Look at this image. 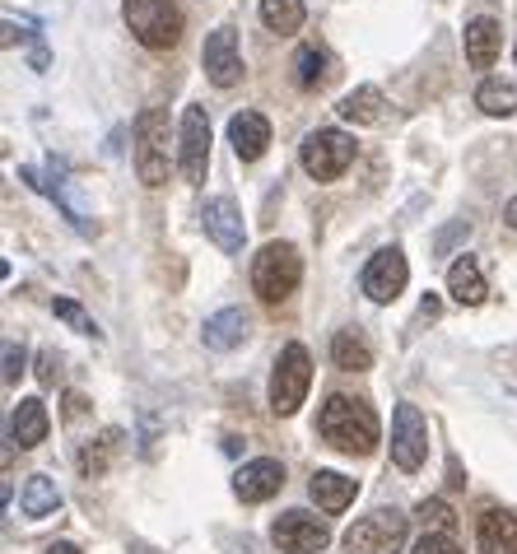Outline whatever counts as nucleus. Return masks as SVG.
Wrapping results in <instances>:
<instances>
[{
	"mask_svg": "<svg viewBox=\"0 0 517 554\" xmlns=\"http://www.w3.org/2000/svg\"><path fill=\"white\" fill-rule=\"evenodd\" d=\"M303 280V261L294 252V243H266L252 261V289L261 303H285Z\"/></svg>",
	"mask_w": 517,
	"mask_h": 554,
	"instance_id": "nucleus-3",
	"label": "nucleus"
},
{
	"mask_svg": "<svg viewBox=\"0 0 517 554\" xmlns=\"http://www.w3.org/2000/svg\"><path fill=\"white\" fill-rule=\"evenodd\" d=\"M303 19H308L303 0H261V24L271 33H299Z\"/></svg>",
	"mask_w": 517,
	"mask_h": 554,
	"instance_id": "nucleus-27",
	"label": "nucleus"
},
{
	"mask_svg": "<svg viewBox=\"0 0 517 554\" xmlns=\"http://www.w3.org/2000/svg\"><path fill=\"white\" fill-rule=\"evenodd\" d=\"M201 224H205V233L215 238L219 252H229V257L243 252L247 229H243V215H238V201H233V196H210L201 210Z\"/></svg>",
	"mask_w": 517,
	"mask_h": 554,
	"instance_id": "nucleus-13",
	"label": "nucleus"
},
{
	"mask_svg": "<svg viewBox=\"0 0 517 554\" xmlns=\"http://www.w3.org/2000/svg\"><path fill=\"white\" fill-rule=\"evenodd\" d=\"M229 145L238 149V159H261L266 145H271V122L261 117V112H238L229 122Z\"/></svg>",
	"mask_w": 517,
	"mask_h": 554,
	"instance_id": "nucleus-18",
	"label": "nucleus"
},
{
	"mask_svg": "<svg viewBox=\"0 0 517 554\" xmlns=\"http://www.w3.org/2000/svg\"><path fill=\"white\" fill-rule=\"evenodd\" d=\"M47 429H52V415H47V406H42L38 396H24V401L14 406V415H10V438L28 452V447L47 443Z\"/></svg>",
	"mask_w": 517,
	"mask_h": 554,
	"instance_id": "nucleus-16",
	"label": "nucleus"
},
{
	"mask_svg": "<svg viewBox=\"0 0 517 554\" xmlns=\"http://www.w3.org/2000/svg\"><path fill=\"white\" fill-rule=\"evenodd\" d=\"M117 447H122V429H103L98 438H89V443L80 447V475H84V480L108 475V461H112Z\"/></svg>",
	"mask_w": 517,
	"mask_h": 554,
	"instance_id": "nucleus-24",
	"label": "nucleus"
},
{
	"mask_svg": "<svg viewBox=\"0 0 517 554\" xmlns=\"http://www.w3.org/2000/svg\"><path fill=\"white\" fill-rule=\"evenodd\" d=\"M308 494H313V503L322 513H345L354 503V494H359V480H350V475H341V471H317L313 480H308Z\"/></svg>",
	"mask_w": 517,
	"mask_h": 554,
	"instance_id": "nucleus-20",
	"label": "nucleus"
},
{
	"mask_svg": "<svg viewBox=\"0 0 517 554\" xmlns=\"http://www.w3.org/2000/svg\"><path fill=\"white\" fill-rule=\"evenodd\" d=\"M499 47H504V28L494 24L490 14H476V19L466 24V61L476 70H490Z\"/></svg>",
	"mask_w": 517,
	"mask_h": 554,
	"instance_id": "nucleus-19",
	"label": "nucleus"
},
{
	"mask_svg": "<svg viewBox=\"0 0 517 554\" xmlns=\"http://www.w3.org/2000/svg\"><path fill=\"white\" fill-rule=\"evenodd\" d=\"M317 433L327 438L336 452H350V457H368L378 447V415L368 401L359 396H331L322 415H317Z\"/></svg>",
	"mask_w": 517,
	"mask_h": 554,
	"instance_id": "nucleus-1",
	"label": "nucleus"
},
{
	"mask_svg": "<svg viewBox=\"0 0 517 554\" xmlns=\"http://www.w3.org/2000/svg\"><path fill=\"white\" fill-rule=\"evenodd\" d=\"M56 508H61V489H56V480H47V475H28L24 494H19V513L24 517H52Z\"/></svg>",
	"mask_w": 517,
	"mask_h": 554,
	"instance_id": "nucleus-23",
	"label": "nucleus"
},
{
	"mask_svg": "<svg viewBox=\"0 0 517 554\" xmlns=\"http://www.w3.org/2000/svg\"><path fill=\"white\" fill-rule=\"evenodd\" d=\"M201 336H205L210 350H233V345H243V336H247L243 308H224V312H215V317H205Z\"/></svg>",
	"mask_w": 517,
	"mask_h": 554,
	"instance_id": "nucleus-22",
	"label": "nucleus"
},
{
	"mask_svg": "<svg viewBox=\"0 0 517 554\" xmlns=\"http://www.w3.org/2000/svg\"><path fill=\"white\" fill-rule=\"evenodd\" d=\"M410 554H462V545L452 541L448 531H424L420 541L410 545Z\"/></svg>",
	"mask_w": 517,
	"mask_h": 554,
	"instance_id": "nucleus-31",
	"label": "nucleus"
},
{
	"mask_svg": "<svg viewBox=\"0 0 517 554\" xmlns=\"http://www.w3.org/2000/svg\"><path fill=\"white\" fill-rule=\"evenodd\" d=\"M410 280V266H406V252L401 247H382L378 257L364 266V294L373 303H392Z\"/></svg>",
	"mask_w": 517,
	"mask_h": 554,
	"instance_id": "nucleus-11",
	"label": "nucleus"
},
{
	"mask_svg": "<svg viewBox=\"0 0 517 554\" xmlns=\"http://www.w3.org/2000/svg\"><path fill=\"white\" fill-rule=\"evenodd\" d=\"M308 387H313V359H308L303 345H285L271 373V410L275 415H294L303 406Z\"/></svg>",
	"mask_w": 517,
	"mask_h": 554,
	"instance_id": "nucleus-7",
	"label": "nucleus"
},
{
	"mask_svg": "<svg viewBox=\"0 0 517 554\" xmlns=\"http://www.w3.org/2000/svg\"><path fill=\"white\" fill-rule=\"evenodd\" d=\"M336 112H341V122H350V126H382L387 98H382L378 84H359V89H350V94L336 103Z\"/></svg>",
	"mask_w": 517,
	"mask_h": 554,
	"instance_id": "nucleus-17",
	"label": "nucleus"
},
{
	"mask_svg": "<svg viewBox=\"0 0 517 554\" xmlns=\"http://www.w3.org/2000/svg\"><path fill=\"white\" fill-rule=\"evenodd\" d=\"M205 163H210V117L205 108H187L182 112V131H177V168L182 182H205Z\"/></svg>",
	"mask_w": 517,
	"mask_h": 554,
	"instance_id": "nucleus-8",
	"label": "nucleus"
},
{
	"mask_svg": "<svg viewBox=\"0 0 517 554\" xmlns=\"http://www.w3.org/2000/svg\"><path fill=\"white\" fill-rule=\"evenodd\" d=\"M415 517H420L429 531H448V536H452V527H457V513H452L443 499H424L420 508H415Z\"/></svg>",
	"mask_w": 517,
	"mask_h": 554,
	"instance_id": "nucleus-30",
	"label": "nucleus"
},
{
	"mask_svg": "<svg viewBox=\"0 0 517 554\" xmlns=\"http://www.w3.org/2000/svg\"><path fill=\"white\" fill-rule=\"evenodd\" d=\"M448 294L462 303V308H480L485 303V275H480L476 257H457L452 261V271H448Z\"/></svg>",
	"mask_w": 517,
	"mask_h": 554,
	"instance_id": "nucleus-21",
	"label": "nucleus"
},
{
	"mask_svg": "<svg viewBox=\"0 0 517 554\" xmlns=\"http://www.w3.org/2000/svg\"><path fill=\"white\" fill-rule=\"evenodd\" d=\"M406 531H410V517L396 513V508H378V513L359 517L350 531L341 536V550L345 554H396L406 545Z\"/></svg>",
	"mask_w": 517,
	"mask_h": 554,
	"instance_id": "nucleus-5",
	"label": "nucleus"
},
{
	"mask_svg": "<svg viewBox=\"0 0 517 554\" xmlns=\"http://www.w3.org/2000/svg\"><path fill=\"white\" fill-rule=\"evenodd\" d=\"M56 373H61V359H56L52 350H42L38 354V382L42 387H56Z\"/></svg>",
	"mask_w": 517,
	"mask_h": 554,
	"instance_id": "nucleus-34",
	"label": "nucleus"
},
{
	"mask_svg": "<svg viewBox=\"0 0 517 554\" xmlns=\"http://www.w3.org/2000/svg\"><path fill=\"white\" fill-rule=\"evenodd\" d=\"M294 80L303 84V89H322V84L331 80V70H327V52L322 47H299V56H294Z\"/></svg>",
	"mask_w": 517,
	"mask_h": 554,
	"instance_id": "nucleus-28",
	"label": "nucleus"
},
{
	"mask_svg": "<svg viewBox=\"0 0 517 554\" xmlns=\"http://www.w3.org/2000/svg\"><path fill=\"white\" fill-rule=\"evenodd\" d=\"M299 159H303V173L313 182H336L354 163V140L336 126H322V131H308L299 145Z\"/></svg>",
	"mask_w": 517,
	"mask_h": 554,
	"instance_id": "nucleus-6",
	"label": "nucleus"
},
{
	"mask_svg": "<svg viewBox=\"0 0 517 554\" xmlns=\"http://www.w3.org/2000/svg\"><path fill=\"white\" fill-rule=\"evenodd\" d=\"M429 457V424H424L420 406H396L392 415V461L401 471H420Z\"/></svg>",
	"mask_w": 517,
	"mask_h": 554,
	"instance_id": "nucleus-9",
	"label": "nucleus"
},
{
	"mask_svg": "<svg viewBox=\"0 0 517 554\" xmlns=\"http://www.w3.org/2000/svg\"><path fill=\"white\" fill-rule=\"evenodd\" d=\"M19 373H24V350H19L14 340H5V387H14Z\"/></svg>",
	"mask_w": 517,
	"mask_h": 554,
	"instance_id": "nucleus-33",
	"label": "nucleus"
},
{
	"mask_svg": "<svg viewBox=\"0 0 517 554\" xmlns=\"http://www.w3.org/2000/svg\"><path fill=\"white\" fill-rule=\"evenodd\" d=\"M504 219H508V224H513V229H517V196L504 205Z\"/></svg>",
	"mask_w": 517,
	"mask_h": 554,
	"instance_id": "nucleus-37",
	"label": "nucleus"
},
{
	"mask_svg": "<svg viewBox=\"0 0 517 554\" xmlns=\"http://www.w3.org/2000/svg\"><path fill=\"white\" fill-rule=\"evenodd\" d=\"M271 541L280 545L285 554H317V550H327L331 531H327V522H322V517L294 508V513H280V517H275Z\"/></svg>",
	"mask_w": 517,
	"mask_h": 554,
	"instance_id": "nucleus-10",
	"label": "nucleus"
},
{
	"mask_svg": "<svg viewBox=\"0 0 517 554\" xmlns=\"http://www.w3.org/2000/svg\"><path fill=\"white\" fill-rule=\"evenodd\" d=\"M280 489H285V466L271 461V457L247 461L243 471L233 475V494H238L243 503H266V499H275Z\"/></svg>",
	"mask_w": 517,
	"mask_h": 554,
	"instance_id": "nucleus-14",
	"label": "nucleus"
},
{
	"mask_svg": "<svg viewBox=\"0 0 517 554\" xmlns=\"http://www.w3.org/2000/svg\"><path fill=\"white\" fill-rule=\"evenodd\" d=\"M52 312H56V317H61V322L70 326V331H80V336H98V322H94V317H89V312L80 308V303H75V298H56V303H52Z\"/></svg>",
	"mask_w": 517,
	"mask_h": 554,
	"instance_id": "nucleus-29",
	"label": "nucleus"
},
{
	"mask_svg": "<svg viewBox=\"0 0 517 554\" xmlns=\"http://www.w3.org/2000/svg\"><path fill=\"white\" fill-rule=\"evenodd\" d=\"M205 75H210V84L215 89H233V84L243 80V56H238V38H233V28H215L210 38H205Z\"/></svg>",
	"mask_w": 517,
	"mask_h": 554,
	"instance_id": "nucleus-12",
	"label": "nucleus"
},
{
	"mask_svg": "<svg viewBox=\"0 0 517 554\" xmlns=\"http://www.w3.org/2000/svg\"><path fill=\"white\" fill-rule=\"evenodd\" d=\"M136 173L145 187H164L173 173V131L164 108H145L136 117Z\"/></svg>",
	"mask_w": 517,
	"mask_h": 554,
	"instance_id": "nucleus-2",
	"label": "nucleus"
},
{
	"mask_svg": "<svg viewBox=\"0 0 517 554\" xmlns=\"http://www.w3.org/2000/svg\"><path fill=\"white\" fill-rule=\"evenodd\" d=\"M131 554H159L150 541H131Z\"/></svg>",
	"mask_w": 517,
	"mask_h": 554,
	"instance_id": "nucleus-36",
	"label": "nucleus"
},
{
	"mask_svg": "<svg viewBox=\"0 0 517 554\" xmlns=\"http://www.w3.org/2000/svg\"><path fill=\"white\" fill-rule=\"evenodd\" d=\"M331 359H336V368H345V373H364V368H373V350H368L364 336H354V331H336V340H331Z\"/></svg>",
	"mask_w": 517,
	"mask_h": 554,
	"instance_id": "nucleus-26",
	"label": "nucleus"
},
{
	"mask_svg": "<svg viewBox=\"0 0 517 554\" xmlns=\"http://www.w3.org/2000/svg\"><path fill=\"white\" fill-rule=\"evenodd\" d=\"M462 238H471V224H466V219H462V224H452V229H443V233H438L434 252H438V257H448V252H452V243H462Z\"/></svg>",
	"mask_w": 517,
	"mask_h": 554,
	"instance_id": "nucleus-32",
	"label": "nucleus"
},
{
	"mask_svg": "<svg viewBox=\"0 0 517 554\" xmlns=\"http://www.w3.org/2000/svg\"><path fill=\"white\" fill-rule=\"evenodd\" d=\"M47 554H80V545H70V541H52V545H47Z\"/></svg>",
	"mask_w": 517,
	"mask_h": 554,
	"instance_id": "nucleus-35",
	"label": "nucleus"
},
{
	"mask_svg": "<svg viewBox=\"0 0 517 554\" xmlns=\"http://www.w3.org/2000/svg\"><path fill=\"white\" fill-rule=\"evenodd\" d=\"M476 108H485L490 117H513L517 112V80H504V75H494L476 89Z\"/></svg>",
	"mask_w": 517,
	"mask_h": 554,
	"instance_id": "nucleus-25",
	"label": "nucleus"
},
{
	"mask_svg": "<svg viewBox=\"0 0 517 554\" xmlns=\"http://www.w3.org/2000/svg\"><path fill=\"white\" fill-rule=\"evenodd\" d=\"M126 28L136 33L150 52H168L182 42V10L173 0H122Z\"/></svg>",
	"mask_w": 517,
	"mask_h": 554,
	"instance_id": "nucleus-4",
	"label": "nucleus"
},
{
	"mask_svg": "<svg viewBox=\"0 0 517 554\" xmlns=\"http://www.w3.org/2000/svg\"><path fill=\"white\" fill-rule=\"evenodd\" d=\"M480 554H517V517L504 508H485L476 522Z\"/></svg>",
	"mask_w": 517,
	"mask_h": 554,
	"instance_id": "nucleus-15",
	"label": "nucleus"
}]
</instances>
